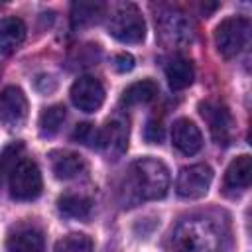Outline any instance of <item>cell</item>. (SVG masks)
Wrapping results in <instances>:
<instances>
[{"mask_svg":"<svg viewBox=\"0 0 252 252\" xmlns=\"http://www.w3.org/2000/svg\"><path fill=\"white\" fill-rule=\"evenodd\" d=\"M104 14V4L100 2H75L71 8V22L75 28H85L100 20Z\"/></svg>","mask_w":252,"mask_h":252,"instance_id":"obj_20","label":"cell"},{"mask_svg":"<svg viewBox=\"0 0 252 252\" xmlns=\"http://www.w3.org/2000/svg\"><path fill=\"white\" fill-rule=\"evenodd\" d=\"M28 118V98L18 87H6L0 93V122L6 128H20Z\"/></svg>","mask_w":252,"mask_h":252,"instance_id":"obj_9","label":"cell"},{"mask_svg":"<svg viewBox=\"0 0 252 252\" xmlns=\"http://www.w3.org/2000/svg\"><path fill=\"white\" fill-rule=\"evenodd\" d=\"M171 142L177 152L183 156H193L203 148V136L201 130L189 120V118H179L173 122L171 128Z\"/></svg>","mask_w":252,"mask_h":252,"instance_id":"obj_12","label":"cell"},{"mask_svg":"<svg viewBox=\"0 0 252 252\" xmlns=\"http://www.w3.org/2000/svg\"><path fill=\"white\" fill-rule=\"evenodd\" d=\"M213 183V169L207 163H195L183 167L175 181V191L183 199H201L207 195Z\"/></svg>","mask_w":252,"mask_h":252,"instance_id":"obj_6","label":"cell"},{"mask_svg":"<svg viewBox=\"0 0 252 252\" xmlns=\"http://www.w3.org/2000/svg\"><path fill=\"white\" fill-rule=\"evenodd\" d=\"M220 232L207 219L181 220L169 234V252H220Z\"/></svg>","mask_w":252,"mask_h":252,"instance_id":"obj_2","label":"cell"},{"mask_svg":"<svg viewBox=\"0 0 252 252\" xmlns=\"http://www.w3.org/2000/svg\"><path fill=\"white\" fill-rule=\"evenodd\" d=\"M22 154H24V144L22 142H12L10 146H6L0 152V187H2L4 179L10 177V173L18 165V161L22 159Z\"/></svg>","mask_w":252,"mask_h":252,"instance_id":"obj_22","label":"cell"},{"mask_svg":"<svg viewBox=\"0 0 252 252\" xmlns=\"http://www.w3.org/2000/svg\"><path fill=\"white\" fill-rule=\"evenodd\" d=\"M169 189L167 167L154 158H142L130 163L122 183L124 207H134L140 201H156L165 197Z\"/></svg>","mask_w":252,"mask_h":252,"instance_id":"obj_1","label":"cell"},{"mask_svg":"<svg viewBox=\"0 0 252 252\" xmlns=\"http://www.w3.org/2000/svg\"><path fill=\"white\" fill-rule=\"evenodd\" d=\"M26 37V24L16 18V16H8L0 20V51L4 53H12L20 47V43Z\"/></svg>","mask_w":252,"mask_h":252,"instance_id":"obj_15","label":"cell"},{"mask_svg":"<svg viewBox=\"0 0 252 252\" xmlns=\"http://www.w3.org/2000/svg\"><path fill=\"white\" fill-rule=\"evenodd\" d=\"M158 94V85L150 79L144 81H136L130 87L124 89L122 93V102L128 106H136V104H146L150 100H154V96Z\"/></svg>","mask_w":252,"mask_h":252,"instance_id":"obj_19","label":"cell"},{"mask_svg":"<svg viewBox=\"0 0 252 252\" xmlns=\"http://www.w3.org/2000/svg\"><path fill=\"white\" fill-rule=\"evenodd\" d=\"M10 252H43V234L35 226H22L8 238Z\"/></svg>","mask_w":252,"mask_h":252,"instance_id":"obj_16","label":"cell"},{"mask_svg":"<svg viewBox=\"0 0 252 252\" xmlns=\"http://www.w3.org/2000/svg\"><path fill=\"white\" fill-rule=\"evenodd\" d=\"M158 33H159V39L169 45V47H175V45H183L187 41H191L193 37V32H191V24L189 20L171 10V12H163L158 20Z\"/></svg>","mask_w":252,"mask_h":252,"instance_id":"obj_10","label":"cell"},{"mask_svg":"<svg viewBox=\"0 0 252 252\" xmlns=\"http://www.w3.org/2000/svg\"><path fill=\"white\" fill-rule=\"evenodd\" d=\"M108 33L122 41V43H140L146 37V22L136 4H120L110 20H108Z\"/></svg>","mask_w":252,"mask_h":252,"instance_id":"obj_3","label":"cell"},{"mask_svg":"<svg viewBox=\"0 0 252 252\" xmlns=\"http://www.w3.org/2000/svg\"><path fill=\"white\" fill-rule=\"evenodd\" d=\"M55 252H93V240L83 232H73L57 240Z\"/></svg>","mask_w":252,"mask_h":252,"instance_id":"obj_23","label":"cell"},{"mask_svg":"<svg viewBox=\"0 0 252 252\" xmlns=\"http://www.w3.org/2000/svg\"><path fill=\"white\" fill-rule=\"evenodd\" d=\"M199 112H201L203 120L207 122L213 140L219 144H228L234 134V118H232L230 110L220 102L205 100L199 104Z\"/></svg>","mask_w":252,"mask_h":252,"instance_id":"obj_7","label":"cell"},{"mask_svg":"<svg viewBox=\"0 0 252 252\" xmlns=\"http://www.w3.org/2000/svg\"><path fill=\"white\" fill-rule=\"evenodd\" d=\"M248 37H250V20L242 16L226 18L215 30V43L224 59L236 57L246 47Z\"/></svg>","mask_w":252,"mask_h":252,"instance_id":"obj_4","label":"cell"},{"mask_svg":"<svg viewBox=\"0 0 252 252\" xmlns=\"http://www.w3.org/2000/svg\"><path fill=\"white\" fill-rule=\"evenodd\" d=\"M128 148V122L124 118H112L100 128V150L110 156L118 158Z\"/></svg>","mask_w":252,"mask_h":252,"instance_id":"obj_11","label":"cell"},{"mask_svg":"<svg viewBox=\"0 0 252 252\" xmlns=\"http://www.w3.org/2000/svg\"><path fill=\"white\" fill-rule=\"evenodd\" d=\"M57 209L61 215H65L69 219H87L91 215L93 201L89 197H83V195L67 193V195L57 199Z\"/></svg>","mask_w":252,"mask_h":252,"instance_id":"obj_18","label":"cell"},{"mask_svg":"<svg viewBox=\"0 0 252 252\" xmlns=\"http://www.w3.org/2000/svg\"><path fill=\"white\" fill-rule=\"evenodd\" d=\"M144 138L150 144H159L163 140V126L159 120H148L146 128H144Z\"/></svg>","mask_w":252,"mask_h":252,"instance_id":"obj_25","label":"cell"},{"mask_svg":"<svg viewBox=\"0 0 252 252\" xmlns=\"http://www.w3.org/2000/svg\"><path fill=\"white\" fill-rule=\"evenodd\" d=\"M71 100L83 112H96L104 102V87L94 77H79L71 87Z\"/></svg>","mask_w":252,"mask_h":252,"instance_id":"obj_8","label":"cell"},{"mask_svg":"<svg viewBox=\"0 0 252 252\" xmlns=\"http://www.w3.org/2000/svg\"><path fill=\"white\" fill-rule=\"evenodd\" d=\"M10 195L18 201H32L41 193V173L35 161L32 159H20L14 171L8 177Z\"/></svg>","mask_w":252,"mask_h":252,"instance_id":"obj_5","label":"cell"},{"mask_svg":"<svg viewBox=\"0 0 252 252\" xmlns=\"http://www.w3.org/2000/svg\"><path fill=\"white\" fill-rule=\"evenodd\" d=\"M73 138L77 142H81L83 146L100 150V128H94V124H91V122L79 124L73 132Z\"/></svg>","mask_w":252,"mask_h":252,"instance_id":"obj_24","label":"cell"},{"mask_svg":"<svg viewBox=\"0 0 252 252\" xmlns=\"http://www.w3.org/2000/svg\"><path fill=\"white\" fill-rule=\"evenodd\" d=\"M67 116V110L63 104H53L41 110L39 114V132L41 136H53L59 132L63 120Z\"/></svg>","mask_w":252,"mask_h":252,"instance_id":"obj_21","label":"cell"},{"mask_svg":"<svg viewBox=\"0 0 252 252\" xmlns=\"http://www.w3.org/2000/svg\"><path fill=\"white\" fill-rule=\"evenodd\" d=\"M114 69L118 73H126V71H132L134 69V57L130 53H118L114 57Z\"/></svg>","mask_w":252,"mask_h":252,"instance_id":"obj_26","label":"cell"},{"mask_svg":"<svg viewBox=\"0 0 252 252\" xmlns=\"http://www.w3.org/2000/svg\"><path fill=\"white\" fill-rule=\"evenodd\" d=\"M165 79H167V83H169V87L173 91L187 89L195 79L193 63L189 59H185V57H173L165 65Z\"/></svg>","mask_w":252,"mask_h":252,"instance_id":"obj_17","label":"cell"},{"mask_svg":"<svg viewBox=\"0 0 252 252\" xmlns=\"http://www.w3.org/2000/svg\"><path fill=\"white\" fill-rule=\"evenodd\" d=\"M250 177H252V159L248 154H242L228 163L224 173V187L234 191L246 189L250 185Z\"/></svg>","mask_w":252,"mask_h":252,"instance_id":"obj_14","label":"cell"},{"mask_svg":"<svg viewBox=\"0 0 252 252\" xmlns=\"http://www.w3.org/2000/svg\"><path fill=\"white\" fill-rule=\"evenodd\" d=\"M51 169L57 179H75L79 177L85 169L87 163L79 154L73 152H53L51 154Z\"/></svg>","mask_w":252,"mask_h":252,"instance_id":"obj_13","label":"cell"}]
</instances>
